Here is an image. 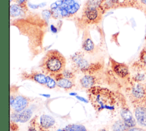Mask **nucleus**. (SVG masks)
I'll return each mask as SVG.
<instances>
[{
	"instance_id": "27",
	"label": "nucleus",
	"mask_w": 146,
	"mask_h": 131,
	"mask_svg": "<svg viewBox=\"0 0 146 131\" xmlns=\"http://www.w3.org/2000/svg\"><path fill=\"white\" fill-rule=\"evenodd\" d=\"M10 131H18L19 130V126L17 124V122L10 121Z\"/></svg>"
},
{
	"instance_id": "7",
	"label": "nucleus",
	"mask_w": 146,
	"mask_h": 131,
	"mask_svg": "<svg viewBox=\"0 0 146 131\" xmlns=\"http://www.w3.org/2000/svg\"><path fill=\"white\" fill-rule=\"evenodd\" d=\"M34 117L38 131H55L57 124L52 116L43 114L40 116H35Z\"/></svg>"
},
{
	"instance_id": "33",
	"label": "nucleus",
	"mask_w": 146,
	"mask_h": 131,
	"mask_svg": "<svg viewBox=\"0 0 146 131\" xmlns=\"http://www.w3.org/2000/svg\"><path fill=\"white\" fill-rule=\"evenodd\" d=\"M99 131H109V130L106 128H103L100 129Z\"/></svg>"
},
{
	"instance_id": "23",
	"label": "nucleus",
	"mask_w": 146,
	"mask_h": 131,
	"mask_svg": "<svg viewBox=\"0 0 146 131\" xmlns=\"http://www.w3.org/2000/svg\"><path fill=\"white\" fill-rule=\"evenodd\" d=\"M63 76L64 77L69 79L70 80L75 81V74L74 73V72L70 70H67L65 69L63 72H62Z\"/></svg>"
},
{
	"instance_id": "13",
	"label": "nucleus",
	"mask_w": 146,
	"mask_h": 131,
	"mask_svg": "<svg viewBox=\"0 0 146 131\" xmlns=\"http://www.w3.org/2000/svg\"><path fill=\"white\" fill-rule=\"evenodd\" d=\"M120 116L122 121L124 122L127 129L136 126V121L133 117L132 113L130 111L127 105H123L120 110Z\"/></svg>"
},
{
	"instance_id": "12",
	"label": "nucleus",
	"mask_w": 146,
	"mask_h": 131,
	"mask_svg": "<svg viewBox=\"0 0 146 131\" xmlns=\"http://www.w3.org/2000/svg\"><path fill=\"white\" fill-rule=\"evenodd\" d=\"M133 112L136 124L146 129V106L133 105Z\"/></svg>"
},
{
	"instance_id": "26",
	"label": "nucleus",
	"mask_w": 146,
	"mask_h": 131,
	"mask_svg": "<svg viewBox=\"0 0 146 131\" xmlns=\"http://www.w3.org/2000/svg\"><path fill=\"white\" fill-rule=\"evenodd\" d=\"M42 15L46 20L49 19L51 17H52V13L50 10H45L43 11L42 13Z\"/></svg>"
},
{
	"instance_id": "35",
	"label": "nucleus",
	"mask_w": 146,
	"mask_h": 131,
	"mask_svg": "<svg viewBox=\"0 0 146 131\" xmlns=\"http://www.w3.org/2000/svg\"><path fill=\"white\" fill-rule=\"evenodd\" d=\"M42 96H43L44 97H49L50 96L49 94H42Z\"/></svg>"
},
{
	"instance_id": "9",
	"label": "nucleus",
	"mask_w": 146,
	"mask_h": 131,
	"mask_svg": "<svg viewBox=\"0 0 146 131\" xmlns=\"http://www.w3.org/2000/svg\"><path fill=\"white\" fill-rule=\"evenodd\" d=\"M110 65L113 72L119 78L125 79L129 78L130 72L128 66L124 63L118 62L114 59L110 58Z\"/></svg>"
},
{
	"instance_id": "28",
	"label": "nucleus",
	"mask_w": 146,
	"mask_h": 131,
	"mask_svg": "<svg viewBox=\"0 0 146 131\" xmlns=\"http://www.w3.org/2000/svg\"><path fill=\"white\" fill-rule=\"evenodd\" d=\"M14 1L17 3V4L21 5L23 8H25V9L28 10V9H27V5L28 0H14Z\"/></svg>"
},
{
	"instance_id": "11",
	"label": "nucleus",
	"mask_w": 146,
	"mask_h": 131,
	"mask_svg": "<svg viewBox=\"0 0 146 131\" xmlns=\"http://www.w3.org/2000/svg\"><path fill=\"white\" fill-rule=\"evenodd\" d=\"M21 78L23 80H31L42 85H46L47 76L43 72L32 71L30 73L23 72L21 74Z\"/></svg>"
},
{
	"instance_id": "25",
	"label": "nucleus",
	"mask_w": 146,
	"mask_h": 131,
	"mask_svg": "<svg viewBox=\"0 0 146 131\" xmlns=\"http://www.w3.org/2000/svg\"><path fill=\"white\" fill-rule=\"evenodd\" d=\"M27 131H38L37 129L36 128L35 126V117H34L30 121L29 123V125L28 126Z\"/></svg>"
},
{
	"instance_id": "3",
	"label": "nucleus",
	"mask_w": 146,
	"mask_h": 131,
	"mask_svg": "<svg viewBox=\"0 0 146 131\" xmlns=\"http://www.w3.org/2000/svg\"><path fill=\"white\" fill-rule=\"evenodd\" d=\"M72 70L80 72L86 74H93L99 71L103 67L101 61L90 62L84 51H77L70 57Z\"/></svg>"
},
{
	"instance_id": "29",
	"label": "nucleus",
	"mask_w": 146,
	"mask_h": 131,
	"mask_svg": "<svg viewBox=\"0 0 146 131\" xmlns=\"http://www.w3.org/2000/svg\"><path fill=\"white\" fill-rule=\"evenodd\" d=\"M126 131H146V129L140 127V126H134L132 128H130L127 129Z\"/></svg>"
},
{
	"instance_id": "37",
	"label": "nucleus",
	"mask_w": 146,
	"mask_h": 131,
	"mask_svg": "<svg viewBox=\"0 0 146 131\" xmlns=\"http://www.w3.org/2000/svg\"><path fill=\"white\" fill-rule=\"evenodd\" d=\"M144 11L145 12V13H146V10H144Z\"/></svg>"
},
{
	"instance_id": "18",
	"label": "nucleus",
	"mask_w": 146,
	"mask_h": 131,
	"mask_svg": "<svg viewBox=\"0 0 146 131\" xmlns=\"http://www.w3.org/2000/svg\"><path fill=\"white\" fill-rule=\"evenodd\" d=\"M27 10L18 4H13L10 7V15L12 18L23 17L25 15Z\"/></svg>"
},
{
	"instance_id": "5",
	"label": "nucleus",
	"mask_w": 146,
	"mask_h": 131,
	"mask_svg": "<svg viewBox=\"0 0 146 131\" xmlns=\"http://www.w3.org/2000/svg\"><path fill=\"white\" fill-rule=\"evenodd\" d=\"M128 97L133 106H146V84L131 81Z\"/></svg>"
},
{
	"instance_id": "19",
	"label": "nucleus",
	"mask_w": 146,
	"mask_h": 131,
	"mask_svg": "<svg viewBox=\"0 0 146 131\" xmlns=\"http://www.w3.org/2000/svg\"><path fill=\"white\" fill-rule=\"evenodd\" d=\"M62 131H87L86 128L82 124H72L67 125Z\"/></svg>"
},
{
	"instance_id": "21",
	"label": "nucleus",
	"mask_w": 146,
	"mask_h": 131,
	"mask_svg": "<svg viewBox=\"0 0 146 131\" xmlns=\"http://www.w3.org/2000/svg\"><path fill=\"white\" fill-rule=\"evenodd\" d=\"M106 0H87L85 5L101 7Z\"/></svg>"
},
{
	"instance_id": "2",
	"label": "nucleus",
	"mask_w": 146,
	"mask_h": 131,
	"mask_svg": "<svg viewBox=\"0 0 146 131\" xmlns=\"http://www.w3.org/2000/svg\"><path fill=\"white\" fill-rule=\"evenodd\" d=\"M66 59L58 50L47 51L41 59L39 67L44 74L54 77L66 69Z\"/></svg>"
},
{
	"instance_id": "20",
	"label": "nucleus",
	"mask_w": 146,
	"mask_h": 131,
	"mask_svg": "<svg viewBox=\"0 0 146 131\" xmlns=\"http://www.w3.org/2000/svg\"><path fill=\"white\" fill-rule=\"evenodd\" d=\"M111 129L112 131H126L127 129L122 120H119L114 122Z\"/></svg>"
},
{
	"instance_id": "34",
	"label": "nucleus",
	"mask_w": 146,
	"mask_h": 131,
	"mask_svg": "<svg viewBox=\"0 0 146 131\" xmlns=\"http://www.w3.org/2000/svg\"><path fill=\"white\" fill-rule=\"evenodd\" d=\"M70 95L73 96H76L77 95V93H70Z\"/></svg>"
},
{
	"instance_id": "15",
	"label": "nucleus",
	"mask_w": 146,
	"mask_h": 131,
	"mask_svg": "<svg viewBox=\"0 0 146 131\" xmlns=\"http://www.w3.org/2000/svg\"><path fill=\"white\" fill-rule=\"evenodd\" d=\"M82 48L85 53L92 54L95 51V45L94 43L90 32L88 30H85L83 32L82 42Z\"/></svg>"
},
{
	"instance_id": "32",
	"label": "nucleus",
	"mask_w": 146,
	"mask_h": 131,
	"mask_svg": "<svg viewBox=\"0 0 146 131\" xmlns=\"http://www.w3.org/2000/svg\"><path fill=\"white\" fill-rule=\"evenodd\" d=\"M51 31H52V32H54V33H55V32H56V29L53 26V25H51Z\"/></svg>"
},
{
	"instance_id": "4",
	"label": "nucleus",
	"mask_w": 146,
	"mask_h": 131,
	"mask_svg": "<svg viewBox=\"0 0 146 131\" xmlns=\"http://www.w3.org/2000/svg\"><path fill=\"white\" fill-rule=\"evenodd\" d=\"M79 0H59L50 6L52 17L55 19L70 18L74 16L80 9Z\"/></svg>"
},
{
	"instance_id": "31",
	"label": "nucleus",
	"mask_w": 146,
	"mask_h": 131,
	"mask_svg": "<svg viewBox=\"0 0 146 131\" xmlns=\"http://www.w3.org/2000/svg\"><path fill=\"white\" fill-rule=\"evenodd\" d=\"M75 97H76L78 100H79V101H82V102H85V103L88 102V101H87L86 98H84V97H82L79 96H78V95H76V96H75Z\"/></svg>"
},
{
	"instance_id": "8",
	"label": "nucleus",
	"mask_w": 146,
	"mask_h": 131,
	"mask_svg": "<svg viewBox=\"0 0 146 131\" xmlns=\"http://www.w3.org/2000/svg\"><path fill=\"white\" fill-rule=\"evenodd\" d=\"M128 6L139 7V8H141L138 0H106L101 8L103 13H104L110 9Z\"/></svg>"
},
{
	"instance_id": "30",
	"label": "nucleus",
	"mask_w": 146,
	"mask_h": 131,
	"mask_svg": "<svg viewBox=\"0 0 146 131\" xmlns=\"http://www.w3.org/2000/svg\"><path fill=\"white\" fill-rule=\"evenodd\" d=\"M141 7L144 8V10H146V0H138Z\"/></svg>"
},
{
	"instance_id": "6",
	"label": "nucleus",
	"mask_w": 146,
	"mask_h": 131,
	"mask_svg": "<svg viewBox=\"0 0 146 131\" xmlns=\"http://www.w3.org/2000/svg\"><path fill=\"white\" fill-rule=\"evenodd\" d=\"M103 13L101 7L85 5L83 8L82 17L85 23L93 25L100 22Z\"/></svg>"
},
{
	"instance_id": "22",
	"label": "nucleus",
	"mask_w": 146,
	"mask_h": 131,
	"mask_svg": "<svg viewBox=\"0 0 146 131\" xmlns=\"http://www.w3.org/2000/svg\"><path fill=\"white\" fill-rule=\"evenodd\" d=\"M45 86L49 89H54L57 86L56 82L53 77L49 76H47L46 83Z\"/></svg>"
},
{
	"instance_id": "24",
	"label": "nucleus",
	"mask_w": 146,
	"mask_h": 131,
	"mask_svg": "<svg viewBox=\"0 0 146 131\" xmlns=\"http://www.w3.org/2000/svg\"><path fill=\"white\" fill-rule=\"evenodd\" d=\"M139 62L144 66H146V44L140 53Z\"/></svg>"
},
{
	"instance_id": "17",
	"label": "nucleus",
	"mask_w": 146,
	"mask_h": 131,
	"mask_svg": "<svg viewBox=\"0 0 146 131\" xmlns=\"http://www.w3.org/2000/svg\"><path fill=\"white\" fill-rule=\"evenodd\" d=\"M79 83L82 88L87 90L96 85L97 78L92 74H86L80 79Z\"/></svg>"
},
{
	"instance_id": "1",
	"label": "nucleus",
	"mask_w": 146,
	"mask_h": 131,
	"mask_svg": "<svg viewBox=\"0 0 146 131\" xmlns=\"http://www.w3.org/2000/svg\"><path fill=\"white\" fill-rule=\"evenodd\" d=\"M87 92L88 100L96 114L103 110L112 113L116 109L118 100L117 96L110 89L95 85L87 89Z\"/></svg>"
},
{
	"instance_id": "10",
	"label": "nucleus",
	"mask_w": 146,
	"mask_h": 131,
	"mask_svg": "<svg viewBox=\"0 0 146 131\" xmlns=\"http://www.w3.org/2000/svg\"><path fill=\"white\" fill-rule=\"evenodd\" d=\"M30 102L31 98L30 97L18 94L13 102L10 104L11 112H21L27 108Z\"/></svg>"
},
{
	"instance_id": "14",
	"label": "nucleus",
	"mask_w": 146,
	"mask_h": 131,
	"mask_svg": "<svg viewBox=\"0 0 146 131\" xmlns=\"http://www.w3.org/2000/svg\"><path fill=\"white\" fill-rule=\"evenodd\" d=\"M33 110L31 108H27L21 112H11L10 121L15 122H26L32 116Z\"/></svg>"
},
{
	"instance_id": "16",
	"label": "nucleus",
	"mask_w": 146,
	"mask_h": 131,
	"mask_svg": "<svg viewBox=\"0 0 146 131\" xmlns=\"http://www.w3.org/2000/svg\"><path fill=\"white\" fill-rule=\"evenodd\" d=\"M53 78L56 82L57 86L66 90L72 89L75 85L74 81L64 77L62 73L55 76Z\"/></svg>"
},
{
	"instance_id": "36",
	"label": "nucleus",
	"mask_w": 146,
	"mask_h": 131,
	"mask_svg": "<svg viewBox=\"0 0 146 131\" xmlns=\"http://www.w3.org/2000/svg\"><path fill=\"white\" fill-rule=\"evenodd\" d=\"M144 70H145V73H146V66H144Z\"/></svg>"
}]
</instances>
